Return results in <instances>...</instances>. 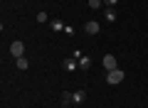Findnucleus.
<instances>
[{"label": "nucleus", "instance_id": "1", "mask_svg": "<svg viewBox=\"0 0 148 108\" xmlns=\"http://www.w3.org/2000/svg\"><path fill=\"white\" fill-rule=\"evenodd\" d=\"M106 81H109L111 86L121 84V81H123V71H121V69H114V71H109V74H106Z\"/></svg>", "mask_w": 148, "mask_h": 108}, {"label": "nucleus", "instance_id": "2", "mask_svg": "<svg viewBox=\"0 0 148 108\" xmlns=\"http://www.w3.org/2000/svg\"><path fill=\"white\" fill-rule=\"evenodd\" d=\"M101 64H104V69H106V71H114V69H119V67H116V57H114V54H104Z\"/></svg>", "mask_w": 148, "mask_h": 108}, {"label": "nucleus", "instance_id": "3", "mask_svg": "<svg viewBox=\"0 0 148 108\" xmlns=\"http://www.w3.org/2000/svg\"><path fill=\"white\" fill-rule=\"evenodd\" d=\"M10 54L15 59H20L22 54H25V44H22V42H12V44H10Z\"/></svg>", "mask_w": 148, "mask_h": 108}, {"label": "nucleus", "instance_id": "4", "mask_svg": "<svg viewBox=\"0 0 148 108\" xmlns=\"http://www.w3.org/2000/svg\"><path fill=\"white\" fill-rule=\"evenodd\" d=\"M84 32H86V35H99V22H94V20L86 22V25H84Z\"/></svg>", "mask_w": 148, "mask_h": 108}, {"label": "nucleus", "instance_id": "5", "mask_svg": "<svg viewBox=\"0 0 148 108\" xmlns=\"http://www.w3.org/2000/svg\"><path fill=\"white\" fill-rule=\"evenodd\" d=\"M104 15H106V20H109V22H114V20H116V10H114V7H106V12H104Z\"/></svg>", "mask_w": 148, "mask_h": 108}, {"label": "nucleus", "instance_id": "6", "mask_svg": "<svg viewBox=\"0 0 148 108\" xmlns=\"http://www.w3.org/2000/svg\"><path fill=\"white\" fill-rule=\"evenodd\" d=\"M72 101H74V96H72V93H67V91H64V93H62V106H69Z\"/></svg>", "mask_w": 148, "mask_h": 108}, {"label": "nucleus", "instance_id": "7", "mask_svg": "<svg viewBox=\"0 0 148 108\" xmlns=\"http://www.w3.org/2000/svg\"><path fill=\"white\" fill-rule=\"evenodd\" d=\"M27 67H30V62H27L25 57H20V59H17V69H22V71H25Z\"/></svg>", "mask_w": 148, "mask_h": 108}, {"label": "nucleus", "instance_id": "8", "mask_svg": "<svg viewBox=\"0 0 148 108\" xmlns=\"http://www.w3.org/2000/svg\"><path fill=\"white\" fill-rule=\"evenodd\" d=\"M89 7H91V10H99V7H101V0H89Z\"/></svg>", "mask_w": 148, "mask_h": 108}, {"label": "nucleus", "instance_id": "9", "mask_svg": "<svg viewBox=\"0 0 148 108\" xmlns=\"http://www.w3.org/2000/svg\"><path fill=\"white\" fill-rule=\"evenodd\" d=\"M74 101H84V91H77V93H74Z\"/></svg>", "mask_w": 148, "mask_h": 108}, {"label": "nucleus", "instance_id": "10", "mask_svg": "<svg viewBox=\"0 0 148 108\" xmlns=\"http://www.w3.org/2000/svg\"><path fill=\"white\" fill-rule=\"evenodd\" d=\"M37 22H47V12H40L37 15Z\"/></svg>", "mask_w": 148, "mask_h": 108}, {"label": "nucleus", "instance_id": "11", "mask_svg": "<svg viewBox=\"0 0 148 108\" xmlns=\"http://www.w3.org/2000/svg\"><path fill=\"white\" fill-rule=\"evenodd\" d=\"M104 3H109V5H114V3H116V0H104Z\"/></svg>", "mask_w": 148, "mask_h": 108}]
</instances>
